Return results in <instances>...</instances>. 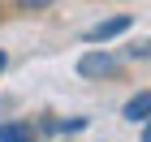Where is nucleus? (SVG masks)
I'll use <instances>...</instances> for the list:
<instances>
[{
    "label": "nucleus",
    "instance_id": "f257e3e1",
    "mask_svg": "<svg viewBox=\"0 0 151 142\" xmlns=\"http://www.w3.org/2000/svg\"><path fill=\"white\" fill-rule=\"evenodd\" d=\"M129 26H134V17H129V13H121V17H108V22H95L91 30H86V43H108V39L125 35Z\"/></svg>",
    "mask_w": 151,
    "mask_h": 142
},
{
    "label": "nucleus",
    "instance_id": "f03ea898",
    "mask_svg": "<svg viewBox=\"0 0 151 142\" xmlns=\"http://www.w3.org/2000/svg\"><path fill=\"white\" fill-rule=\"evenodd\" d=\"M116 69V56L112 52H86V56L78 60V73L82 78H104V73Z\"/></svg>",
    "mask_w": 151,
    "mask_h": 142
},
{
    "label": "nucleus",
    "instance_id": "7ed1b4c3",
    "mask_svg": "<svg viewBox=\"0 0 151 142\" xmlns=\"http://www.w3.org/2000/svg\"><path fill=\"white\" fill-rule=\"evenodd\" d=\"M125 121H151V91H138L125 103Z\"/></svg>",
    "mask_w": 151,
    "mask_h": 142
},
{
    "label": "nucleus",
    "instance_id": "20e7f679",
    "mask_svg": "<svg viewBox=\"0 0 151 142\" xmlns=\"http://www.w3.org/2000/svg\"><path fill=\"white\" fill-rule=\"evenodd\" d=\"M0 142H30V129L17 125V121H4L0 125Z\"/></svg>",
    "mask_w": 151,
    "mask_h": 142
},
{
    "label": "nucleus",
    "instance_id": "39448f33",
    "mask_svg": "<svg viewBox=\"0 0 151 142\" xmlns=\"http://www.w3.org/2000/svg\"><path fill=\"white\" fill-rule=\"evenodd\" d=\"M22 9H47V4H56V0H17Z\"/></svg>",
    "mask_w": 151,
    "mask_h": 142
},
{
    "label": "nucleus",
    "instance_id": "423d86ee",
    "mask_svg": "<svg viewBox=\"0 0 151 142\" xmlns=\"http://www.w3.org/2000/svg\"><path fill=\"white\" fill-rule=\"evenodd\" d=\"M142 142H151V121H142Z\"/></svg>",
    "mask_w": 151,
    "mask_h": 142
},
{
    "label": "nucleus",
    "instance_id": "0eeeda50",
    "mask_svg": "<svg viewBox=\"0 0 151 142\" xmlns=\"http://www.w3.org/2000/svg\"><path fill=\"white\" fill-rule=\"evenodd\" d=\"M4 65H9V56H4V52H0V73H4Z\"/></svg>",
    "mask_w": 151,
    "mask_h": 142
}]
</instances>
